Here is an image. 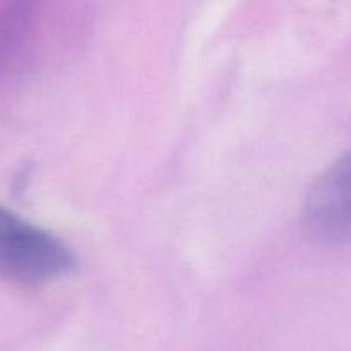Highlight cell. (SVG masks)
Segmentation results:
<instances>
[{
	"instance_id": "1",
	"label": "cell",
	"mask_w": 351,
	"mask_h": 351,
	"mask_svg": "<svg viewBox=\"0 0 351 351\" xmlns=\"http://www.w3.org/2000/svg\"><path fill=\"white\" fill-rule=\"evenodd\" d=\"M74 267V254L60 239L0 208V278L17 285H43Z\"/></svg>"
},
{
	"instance_id": "2",
	"label": "cell",
	"mask_w": 351,
	"mask_h": 351,
	"mask_svg": "<svg viewBox=\"0 0 351 351\" xmlns=\"http://www.w3.org/2000/svg\"><path fill=\"white\" fill-rule=\"evenodd\" d=\"M302 218L305 232L315 242H351V151L314 182Z\"/></svg>"
},
{
	"instance_id": "3",
	"label": "cell",
	"mask_w": 351,
	"mask_h": 351,
	"mask_svg": "<svg viewBox=\"0 0 351 351\" xmlns=\"http://www.w3.org/2000/svg\"><path fill=\"white\" fill-rule=\"evenodd\" d=\"M43 0H2L0 2V74L26 40Z\"/></svg>"
}]
</instances>
